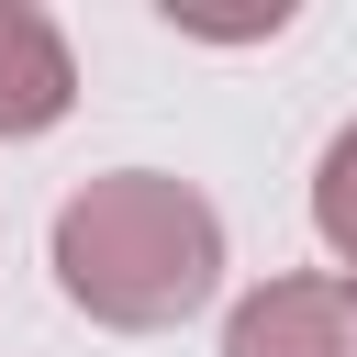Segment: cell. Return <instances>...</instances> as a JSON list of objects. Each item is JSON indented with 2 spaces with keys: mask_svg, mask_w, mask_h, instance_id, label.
<instances>
[{
  "mask_svg": "<svg viewBox=\"0 0 357 357\" xmlns=\"http://www.w3.org/2000/svg\"><path fill=\"white\" fill-rule=\"evenodd\" d=\"M56 290L112 335H167L223 290V212L167 167H100L56 212Z\"/></svg>",
  "mask_w": 357,
  "mask_h": 357,
  "instance_id": "6da1fadb",
  "label": "cell"
},
{
  "mask_svg": "<svg viewBox=\"0 0 357 357\" xmlns=\"http://www.w3.org/2000/svg\"><path fill=\"white\" fill-rule=\"evenodd\" d=\"M223 357H357V301L324 268H290L223 312Z\"/></svg>",
  "mask_w": 357,
  "mask_h": 357,
  "instance_id": "7a4b0ae2",
  "label": "cell"
},
{
  "mask_svg": "<svg viewBox=\"0 0 357 357\" xmlns=\"http://www.w3.org/2000/svg\"><path fill=\"white\" fill-rule=\"evenodd\" d=\"M67 100H78V56H67V33H56L33 0H0V145L67 123Z\"/></svg>",
  "mask_w": 357,
  "mask_h": 357,
  "instance_id": "3957f363",
  "label": "cell"
},
{
  "mask_svg": "<svg viewBox=\"0 0 357 357\" xmlns=\"http://www.w3.org/2000/svg\"><path fill=\"white\" fill-rule=\"evenodd\" d=\"M312 234L346 257V279H357V123L324 145V167H312Z\"/></svg>",
  "mask_w": 357,
  "mask_h": 357,
  "instance_id": "277c9868",
  "label": "cell"
},
{
  "mask_svg": "<svg viewBox=\"0 0 357 357\" xmlns=\"http://www.w3.org/2000/svg\"><path fill=\"white\" fill-rule=\"evenodd\" d=\"M346 301H357V279H346Z\"/></svg>",
  "mask_w": 357,
  "mask_h": 357,
  "instance_id": "5b68a950",
  "label": "cell"
}]
</instances>
